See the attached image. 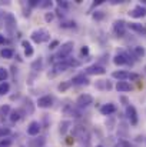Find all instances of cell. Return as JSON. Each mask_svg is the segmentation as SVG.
<instances>
[{
	"instance_id": "6da1fadb",
	"label": "cell",
	"mask_w": 146,
	"mask_h": 147,
	"mask_svg": "<svg viewBox=\"0 0 146 147\" xmlns=\"http://www.w3.org/2000/svg\"><path fill=\"white\" fill-rule=\"evenodd\" d=\"M73 47H75L73 42H66V43H63V45L60 46L59 51H57L56 57H57V59H60V61L66 60V59L70 56V53L73 51Z\"/></svg>"
},
{
	"instance_id": "7a4b0ae2",
	"label": "cell",
	"mask_w": 146,
	"mask_h": 147,
	"mask_svg": "<svg viewBox=\"0 0 146 147\" xmlns=\"http://www.w3.org/2000/svg\"><path fill=\"white\" fill-rule=\"evenodd\" d=\"M49 39H50V33L46 29H39L32 33V40L35 43H43V42H48Z\"/></svg>"
},
{
	"instance_id": "3957f363",
	"label": "cell",
	"mask_w": 146,
	"mask_h": 147,
	"mask_svg": "<svg viewBox=\"0 0 146 147\" xmlns=\"http://www.w3.org/2000/svg\"><path fill=\"white\" fill-rule=\"evenodd\" d=\"M126 22L125 20H115L113 22V32H115V34L117 36V37H123L125 36V33H126Z\"/></svg>"
},
{
	"instance_id": "277c9868",
	"label": "cell",
	"mask_w": 146,
	"mask_h": 147,
	"mask_svg": "<svg viewBox=\"0 0 146 147\" xmlns=\"http://www.w3.org/2000/svg\"><path fill=\"white\" fill-rule=\"evenodd\" d=\"M126 117H128V120H129V123L132 124V126H136L138 124V111H136V109L133 107V106H126Z\"/></svg>"
},
{
	"instance_id": "5b68a950",
	"label": "cell",
	"mask_w": 146,
	"mask_h": 147,
	"mask_svg": "<svg viewBox=\"0 0 146 147\" xmlns=\"http://www.w3.org/2000/svg\"><path fill=\"white\" fill-rule=\"evenodd\" d=\"M86 74H90V76H100V74H105L106 73V69L100 64H93V66H89L86 70H85Z\"/></svg>"
},
{
	"instance_id": "8992f818",
	"label": "cell",
	"mask_w": 146,
	"mask_h": 147,
	"mask_svg": "<svg viewBox=\"0 0 146 147\" xmlns=\"http://www.w3.org/2000/svg\"><path fill=\"white\" fill-rule=\"evenodd\" d=\"M129 16H130V17H135V19L145 17V16H146V7H143L142 4L135 6V7H133V9L129 11Z\"/></svg>"
},
{
	"instance_id": "52a82bcc",
	"label": "cell",
	"mask_w": 146,
	"mask_h": 147,
	"mask_svg": "<svg viewBox=\"0 0 146 147\" xmlns=\"http://www.w3.org/2000/svg\"><path fill=\"white\" fill-rule=\"evenodd\" d=\"M129 53H117L115 57H113V63L116 66H123L126 63H129ZM132 64V63H130Z\"/></svg>"
},
{
	"instance_id": "ba28073f",
	"label": "cell",
	"mask_w": 146,
	"mask_h": 147,
	"mask_svg": "<svg viewBox=\"0 0 146 147\" xmlns=\"http://www.w3.org/2000/svg\"><path fill=\"white\" fill-rule=\"evenodd\" d=\"M76 103H77L79 107H88V106H90L93 103V97L90 94H80L77 97V100H76Z\"/></svg>"
},
{
	"instance_id": "9c48e42d",
	"label": "cell",
	"mask_w": 146,
	"mask_h": 147,
	"mask_svg": "<svg viewBox=\"0 0 146 147\" xmlns=\"http://www.w3.org/2000/svg\"><path fill=\"white\" fill-rule=\"evenodd\" d=\"M70 66H69V63L66 61V60H63V61H59V63H56L54 64V67H53V73L52 74H49V76H56V74H59V73H63V71H66L67 69H69Z\"/></svg>"
},
{
	"instance_id": "30bf717a",
	"label": "cell",
	"mask_w": 146,
	"mask_h": 147,
	"mask_svg": "<svg viewBox=\"0 0 146 147\" xmlns=\"http://www.w3.org/2000/svg\"><path fill=\"white\" fill-rule=\"evenodd\" d=\"M70 82H72V84H75V86H83V84L88 86V84H89V79H88V76H85V73L75 76Z\"/></svg>"
},
{
	"instance_id": "8fae6325",
	"label": "cell",
	"mask_w": 146,
	"mask_h": 147,
	"mask_svg": "<svg viewBox=\"0 0 146 147\" xmlns=\"http://www.w3.org/2000/svg\"><path fill=\"white\" fill-rule=\"evenodd\" d=\"M40 123L39 121H32L29 126H27V134L29 136H37L40 133Z\"/></svg>"
},
{
	"instance_id": "7c38bea8",
	"label": "cell",
	"mask_w": 146,
	"mask_h": 147,
	"mask_svg": "<svg viewBox=\"0 0 146 147\" xmlns=\"http://www.w3.org/2000/svg\"><path fill=\"white\" fill-rule=\"evenodd\" d=\"M116 111V106L113 104V103H107V104H103L102 107H100V113L103 114V116H110V114H113Z\"/></svg>"
},
{
	"instance_id": "4fadbf2b",
	"label": "cell",
	"mask_w": 146,
	"mask_h": 147,
	"mask_svg": "<svg viewBox=\"0 0 146 147\" xmlns=\"http://www.w3.org/2000/svg\"><path fill=\"white\" fill-rule=\"evenodd\" d=\"M52 104H53V98L50 97V96H42V97H39V100H37V106L40 109H48Z\"/></svg>"
},
{
	"instance_id": "5bb4252c",
	"label": "cell",
	"mask_w": 146,
	"mask_h": 147,
	"mask_svg": "<svg viewBox=\"0 0 146 147\" xmlns=\"http://www.w3.org/2000/svg\"><path fill=\"white\" fill-rule=\"evenodd\" d=\"M129 71H125V70H116V71H113L112 73V77L113 79H117L119 82H126L128 79H129Z\"/></svg>"
},
{
	"instance_id": "9a60e30c",
	"label": "cell",
	"mask_w": 146,
	"mask_h": 147,
	"mask_svg": "<svg viewBox=\"0 0 146 147\" xmlns=\"http://www.w3.org/2000/svg\"><path fill=\"white\" fill-rule=\"evenodd\" d=\"M126 26H128L130 30H133V32H136V33H139V34L146 36V27L145 26H142V24H139V23H128Z\"/></svg>"
},
{
	"instance_id": "2e32d148",
	"label": "cell",
	"mask_w": 146,
	"mask_h": 147,
	"mask_svg": "<svg viewBox=\"0 0 146 147\" xmlns=\"http://www.w3.org/2000/svg\"><path fill=\"white\" fill-rule=\"evenodd\" d=\"M116 90L119 93H126V92H130L132 90V86L128 82H117L116 83Z\"/></svg>"
},
{
	"instance_id": "e0dca14e",
	"label": "cell",
	"mask_w": 146,
	"mask_h": 147,
	"mask_svg": "<svg viewBox=\"0 0 146 147\" xmlns=\"http://www.w3.org/2000/svg\"><path fill=\"white\" fill-rule=\"evenodd\" d=\"M46 143L45 137H39V139H32L29 142V147H43Z\"/></svg>"
},
{
	"instance_id": "ac0fdd59",
	"label": "cell",
	"mask_w": 146,
	"mask_h": 147,
	"mask_svg": "<svg viewBox=\"0 0 146 147\" xmlns=\"http://www.w3.org/2000/svg\"><path fill=\"white\" fill-rule=\"evenodd\" d=\"M0 56H1L3 59H13L14 50L13 49H1L0 50Z\"/></svg>"
},
{
	"instance_id": "d6986e66",
	"label": "cell",
	"mask_w": 146,
	"mask_h": 147,
	"mask_svg": "<svg viewBox=\"0 0 146 147\" xmlns=\"http://www.w3.org/2000/svg\"><path fill=\"white\" fill-rule=\"evenodd\" d=\"M22 46L24 47V54L26 56H33V47H32V45L27 40H23L22 42Z\"/></svg>"
},
{
	"instance_id": "ffe728a7",
	"label": "cell",
	"mask_w": 146,
	"mask_h": 147,
	"mask_svg": "<svg viewBox=\"0 0 146 147\" xmlns=\"http://www.w3.org/2000/svg\"><path fill=\"white\" fill-rule=\"evenodd\" d=\"M133 54H135V57L136 59H141V57H143L145 56V49L143 47H141V46H136V47H133V51H132Z\"/></svg>"
},
{
	"instance_id": "44dd1931",
	"label": "cell",
	"mask_w": 146,
	"mask_h": 147,
	"mask_svg": "<svg viewBox=\"0 0 146 147\" xmlns=\"http://www.w3.org/2000/svg\"><path fill=\"white\" fill-rule=\"evenodd\" d=\"M20 119H22V116H20V111H19V110H13V111H10V120H12L13 123L19 121Z\"/></svg>"
},
{
	"instance_id": "7402d4cb",
	"label": "cell",
	"mask_w": 146,
	"mask_h": 147,
	"mask_svg": "<svg viewBox=\"0 0 146 147\" xmlns=\"http://www.w3.org/2000/svg\"><path fill=\"white\" fill-rule=\"evenodd\" d=\"M72 123L69 121V120H65V121H62L60 123V133L62 134H66V131L69 130V126H70Z\"/></svg>"
},
{
	"instance_id": "603a6c76",
	"label": "cell",
	"mask_w": 146,
	"mask_h": 147,
	"mask_svg": "<svg viewBox=\"0 0 146 147\" xmlns=\"http://www.w3.org/2000/svg\"><path fill=\"white\" fill-rule=\"evenodd\" d=\"M9 90H10V84H9L7 82H4V83H1V84H0V94H1V96L7 94V93H9Z\"/></svg>"
},
{
	"instance_id": "cb8c5ba5",
	"label": "cell",
	"mask_w": 146,
	"mask_h": 147,
	"mask_svg": "<svg viewBox=\"0 0 146 147\" xmlns=\"http://www.w3.org/2000/svg\"><path fill=\"white\" fill-rule=\"evenodd\" d=\"M70 86H72V82H63V83H60V84L57 86V90L63 93V92H66Z\"/></svg>"
},
{
	"instance_id": "d4e9b609",
	"label": "cell",
	"mask_w": 146,
	"mask_h": 147,
	"mask_svg": "<svg viewBox=\"0 0 146 147\" xmlns=\"http://www.w3.org/2000/svg\"><path fill=\"white\" fill-rule=\"evenodd\" d=\"M10 113V106L9 104H4L0 107V116H7Z\"/></svg>"
},
{
	"instance_id": "484cf974",
	"label": "cell",
	"mask_w": 146,
	"mask_h": 147,
	"mask_svg": "<svg viewBox=\"0 0 146 147\" xmlns=\"http://www.w3.org/2000/svg\"><path fill=\"white\" fill-rule=\"evenodd\" d=\"M7 76H9V73H7V70L6 69H3V67H0V82H6V79H7Z\"/></svg>"
},
{
	"instance_id": "4316f807",
	"label": "cell",
	"mask_w": 146,
	"mask_h": 147,
	"mask_svg": "<svg viewBox=\"0 0 146 147\" xmlns=\"http://www.w3.org/2000/svg\"><path fill=\"white\" fill-rule=\"evenodd\" d=\"M60 27H63V29L76 27V23H75V22H65V23H60Z\"/></svg>"
},
{
	"instance_id": "83f0119b",
	"label": "cell",
	"mask_w": 146,
	"mask_h": 147,
	"mask_svg": "<svg viewBox=\"0 0 146 147\" xmlns=\"http://www.w3.org/2000/svg\"><path fill=\"white\" fill-rule=\"evenodd\" d=\"M115 147H132V146H130V143L126 142V140H119Z\"/></svg>"
},
{
	"instance_id": "f1b7e54d",
	"label": "cell",
	"mask_w": 146,
	"mask_h": 147,
	"mask_svg": "<svg viewBox=\"0 0 146 147\" xmlns=\"http://www.w3.org/2000/svg\"><path fill=\"white\" fill-rule=\"evenodd\" d=\"M103 17H105L103 11H97V10H96V11L93 13V19H95V20H102Z\"/></svg>"
},
{
	"instance_id": "f546056e",
	"label": "cell",
	"mask_w": 146,
	"mask_h": 147,
	"mask_svg": "<svg viewBox=\"0 0 146 147\" xmlns=\"http://www.w3.org/2000/svg\"><path fill=\"white\" fill-rule=\"evenodd\" d=\"M57 7H60V9H62V7H63V9H67V7H69V3L60 0V1H57Z\"/></svg>"
},
{
	"instance_id": "4dcf8cb0",
	"label": "cell",
	"mask_w": 146,
	"mask_h": 147,
	"mask_svg": "<svg viewBox=\"0 0 146 147\" xmlns=\"http://www.w3.org/2000/svg\"><path fill=\"white\" fill-rule=\"evenodd\" d=\"M12 142L10 140H0V147H10Z\"/></svg>"
},
{
	"instance_id": "1f68e13d",
	"label": "cell",
	"mask_w": 146,
	"mask_h": 147,
	"mask_svg": "<svg viewBox=\"0 0 146 147\" xmlns=\"http://www.w3.org/2000/svg\"><path fill=\"white\" fill-rule=\"evenodd\" d=\"M53 17H54V16H53V13H46V14H45V20H46L48 23L53 20Z\"/></svg>"
},
{
	"instance_id": "d6a6232c",
	"label": "cell",
	"mask_w": 146,
	"mask_h": 147,
	"mask_svg": "<svg viewBox=\"0 0 146 147\" xmlns=\"http://www.w3.org/2000/svg\"><path fill=\"white\" fill-rule=\"evenodd\" d=\"M59 46V40H53L50 45H49V49H56Z\"/></svg>"
},
{
	"instance_id": "836d02e7",
	"label": "cell",
	"mask_w": 146,
	"mask_h": 147,
	"mask_svg": "<svg viewBox=\"0 0 146 147\" xmlns=\"http://www.w3.org/2000/svg\"><path fill=\"white\" fill-rule=\"evenodd\" d=\"M129 79H130V80H139V74H136V73H130V74H129Z\"/></svg>"
},
{
	"instance_id": "e575fe53",
	"label": "cell",
	"mask_w": 146,
	"mask_h": 147,
	"mask_svg": "<svg viewBox=\"0 0 146 147\" xmlns=\"http://www.w3.org/2000/svg\"><path fill=\"white\" fill-rule=\"evenodd\" d=\"M9 133H10L9 129H0V136H7Z\"/></svg>"
},
{
	"instance_id": "d590c367",
	"label": "cell",
	"mask_w": 146,
	"mask_h": 147,
	"mask_svg": "<svg viewBox=\"0 0 146 147\" xmlns=\"http://www.w3.org/2000/svg\"><path fill=\"white\" fill-rule=\"evenodd\" d=\"M39 6H40V7H52V1H43V3H40Z\"/></svg>"
},
{
	"instance_id": "8d00e7d4",
	"label": "cell",
	"mask_w": 146,
	"mask_h": 147,
	"mask_svg": "<svg viewBox=\"0 0 146 147\" xmlns=\"http://www.w3.org/2000/svg\"><path fill=\"white\" fill-rule=\"evenodd\" d=\"M82 54H85V56L89 54V47H88V46H83V47H82Z\"/></svg>"
},
{
	"instance_id": "74e56055",
	"label": "cell",
	"mask_w": 146,
	"mask_h": 147,
	"mask_svg": "<svg viewBox=\"0 0 146 147\" xmlns=\"http://www.w3.org/2000/svg\"><path fill=\"white\" fill-rule=\"evenodd\" d=\"M39 4H40V3H39L37 0H30V1H29V6H39Z\"/></svg>"
},
{
	"instance_id": "f35d334b",
	"label": "cell",
	"mask_w": 146,
	"mask_h": 147,
	"mask_svg": "<svg viewBox=\"0 0 146 147\" xmlns=\"http://www.w3.org/2000/svg\"><path fill=\"white\" fill-rule=\"evenodd\" d=\"M7 42V39L3 36V34H0V45H3V43H6Z\"/></svg>"
},
{
	"instance_id": "ab89813d",
	"label": "cell",
	"mask_w": 146,
	"mask_h": 147,
	"mask_svg": "<svg viewBox=\"0 0 146 147\" xmlns=\"http://www.w3.org/2000/svg\"><path fill=\"white\" fill-rule=\"evenodd\" d=\"M120 101H122L123 104H126V106H129V101H128V98H126V97H120Z\"/></svg>"
},
{
	"instance_id": "60d3db41",
	"label": "cell",
	"mask_w": 146,
	"mask_h": 147,
	"mask_svg": "<svg viewBox=\"0 0 146 147\" xmlns=\"http://www.w3.org/2000/svg\"><path fill=\"white\" fill-rule=\"evenodd\" d=\"M110 3H112V4H120V3H123V1H122V0H112Z\"/></svg>"
},
{
	"instance_id": "b9f144b4",
	"label": "cell",
	"mask_w": 146,
	"mask_h": 147,
	"mask_svg": "<svg viewBox=\"0 0 146 147\" xmlns=\"http://www.w3.org/2000/svg\"><path fill=\"white\" fill-rule=\"evenodd\" d=\"M73 142H75V139H73V137H67V143H69V144H72Z\"/></svg>"
},
{
	"instance_id": "7bdbcfd3",
	"label": "cell",
	"mask_w": 146,
	"mask_h": 147,
	"mask_svg": "<svg viewBox=\"0 0 146 147\" xmlns=\"http://www.w3.org/2000/svg\"><path fill=\"white\" fill-rule=\"evenodd\" d=\"M96 147H103V146H96Z\"/></svg>"
},
{
	"instance_id": "ee69618b",
	"label": "cell",
	"mask_w": 146,
	"mask_h": 147,
	"mask_svg": "<svg viewBox=\"0 0 146 147\" xmlns=\"http://www.w3.org/2000/svg\"><path fill=\"white\" fill-rule=\"evenodd\" d=\"M145 71H146V67H145Z\"/></svg>"
}]
</instances>
